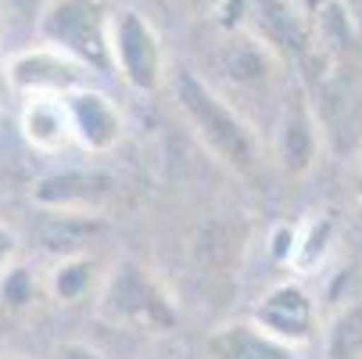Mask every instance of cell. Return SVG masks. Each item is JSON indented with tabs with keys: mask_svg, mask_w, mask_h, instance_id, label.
Returning <instances> with one entry per match:
<instances>
[{
	"mask_svg": "<svg viewBox=\"0 0 362 359\" xmlns=\"http://www.w3.org/2000/svg\"><path fill=\"white\" fill-rule=\"evenodd\" d=\"M173 97L183 112L187 126L197 133V140L209 147V155L226 166L230 173H255L262 159L255 126L230 105L226 97L216 93L209 79H201L194 69H176L173 76Z\"/></svg>",
	"mask_w": 362,
	"mask_h": 359,
	"instance_id": "1",
	"label": "cell"
},
{
	"mask_svg": "<svg viewBox=\"0 0 362 359\" xmlns=\"http://www.w3.org/2000/svg\"><path fill=\"white\" fill-rule=\"evenodd\" d=\"M97 313L115 327H133L147 334H165L176 327L180 309L165 284L136 259H119L97 291Z\"/></svg>",
	"mask_w": 362,
	"mask_h": 359,
	"instance_id": "2",
	"label": "cell"
},
{
	"mask_svg": "<svg viewBox=\"0 0 362 359\" xmlns=\"http://www.w3.org/2000/svg\"><path fill=\"white\" fill-rule=\"evenodd\" d=\"M112 11L108 0H43L36 15L40 43L62 50L90 72L112 69Z\"/></svg>",
	"mask_w": 362,
	"mask_h": 359,
	"instance_id": "3",
	"label": "cell"
},
{
	"mask_svg": "<svg viewBox=\"0 0 362 359\" xmlns=\"http://www.w3.org/2000/svg\"><path fill=\"white\" fill-rule=\"evenodd\" d=\"M112 69L136 93H154L165 83L169 62H165L162 36L154 29V22L136 8L112 11Z\"/></svg>",
	"mask_w": 362,
	"mask_h": 359,
	"instance_id": "4",
	"label": "cell"
},
{
	"mask_svg": "<svg viewBox=\"0 0 362 359\" xmlns=\"http://www.w3.org/2000/svg\"><path fill=\"white\" fill-rule=\"evenodd\" d=\"M240 29L266 43L284 65H305L316 50V18L301 0H240Z\"/></svg>",
	"mask_w": 362,
	"mask_h": 359,
	"instance_id": "5",
	"label": "cell"
},
{
	"mask_svg": "<svg viewBox=\"0 0 362 359\" xmlns=\"http://www.w3.org/2000/svg\"><path fill=\"white\" fill-rule=\"evenodd\" d=\"M119 194V180L97 169H62L47 173L33 183L29 198L36 209L58 216H97L108 209Z\"/></svg>",
	"mask_w": 362,
	"mask_h": 359,
	"instance_id": "6",
	"label": "cell"
},
{
	"mask_svg": "<svg viewBox=\"0 0 362 359\" xmlns=\"http://www.w3.org/2000/svg\"><path fill=\"white\" fill-rule=\"evenodd\" d=\"M323 151V126L320 115L308 101L305 86H294L276 115V133H273V155L287 176H305L320 162Z\"/></svg>",
	"mask_w": 362,
	"mask_h": 359,
	"instance_id": "7",
	"label": "cell"
},
{
	"mask_svg": "<svg viewBox=\"0 0 362 359\" xmlns=\"http://www.w3.org/2000/svg\"><path fill=\"white\" fill-rule=\"evenodd\" d=\"M8 76L15 93H22L25 101L33 97H69L72 90L86 86L90 69H83L79 62H72L62 50L47 47V43H33L8 62Z\"/></svg>",
	"mask_w": 362,
	"mask_h": 359,
	"instance_id": "8",
	"label": "cell"
},
{
	"mask_svg": "<svg viewBox=\"0 0 362 359\" xmlns=\"http://www.w3.org/2000/svg\"><path fill=\"white\" fill-rule=\"evenodd\" d=\"M251 320L258 327H266L273 338H280L284 345L298 348L308 345L320 334V320H316V302L298 280H280L273 284L262 298L255 302Z\"/></svg>",
	"mask_w": 362,
	"mask_h": 359,
	"instance_id": "9",
	"label": "cell"
},
{
	"mask_svg": "<svg viewBox=\"0 0 362 359\" xmlns=\"http://www.w3.org/2000/svg\"><path fill=\"white\" fill-rule=\"evenodd\" d=\"M62 101H65V112L72 122V140L83 151H90V155H112L122 144L126 119H122V108L108 93H100L93 86H79Z\"/></svg>",
	"mask_w": 362,
	"mask_h": 359,
	"instance_id": "10",
	"label": "cell"
},
{
	"mask_svg": "<svg viewBox=\"0 0 362 359\" xmlns=\"http://www.w3.org/2000/svg\"><path fill=\"white\" fill-rule=\"evenodd\" d=\"M223 43L216 50L219 72L240 90H269L276 69L284 65L266 43H258L247 29H223Z\"/></svg>",
	"mask_w": 362,
	"mask_h": 359,
	"instance_id": "11",
	"label": "cell"
},
{
	"mask_svg": "<svg viewBox=\"0 0 362 359\" xmlns=\"http://www.w3.org/2000/svg\"><path fill=\"white\" fill-rule=\"evenodd\" d=\"M209 359H294V348L273 338L266 327L255 320H233L223 324L204 341Z\"/></svg>",
	"mask_w": 362,
	"mask_h": 359,
	"instance_id": "12",
	"label": "cell"
},
{
	"mask_svg": "<svg viewBox=\"0 0 362 359\" xmlns=\"http://www.w3.org/2000/svg\"><path fill=\"white\" fill-rule=\"evenodd\" d=\"M18 130H22V140L33 151H40V155H62L69 144H76L65 101H58V97H33V101H25V108L18 115Z\"/></svg>",
	"mask_w": 362,
	"mask_h": 359,
	"instance_id": "13",
	"label": "cell"
},
{
	"mask_svg": "<svg viewBox=\"0 0 362 359\" xmlns=\"http://www.w3.org/2000/svg\"><path fill=\"white\" fill-rule=\"evenodd\" d=\"M100 280L105 277H100L93 255H65V259H54L43 287L58 305H79L86 298H97Z\"/></svg>",
	"mask_w": 362,
	"mask_h": 359,
	"instance_id": "14",
	"label": "cell"
},
{
	"mask_svg": "<svg viewBox=\"0 0 362 359\" xmlns=\"http://www.w3.org/2000/svg\"><path fill=\"white\" fill-rule=\"evenodd\" d=\"M334 241H337V223L330 212H316L308 216L301 227H294V251H291V270L308 277L316 273L334 251Z\"/></svg>",
	"mask_w": 362,
	"mask_h": 359,
	"instance_id": "15",
	"label": "cell"
},
{
	"mask_svg": "<svg viewBox=\"0 0 362 359\" xmlns=\"http://www.w3.org/2000/svg\"><path fill=\"white\" fill-rule=\"evenodd\" d=\"M327 359H358L362 355V302H348L323 327Z\"/></svg>",
	"mask_w": 362,
	"mask_h": 359,
	"instance_id": "16",
	"label": "cell"
},
{
	"mask_svg": "<svg viewBox=\"0 0 362 359\" xmlns=\"http://www.w3.org/2000/svg\"><path fill=\"white\" fill-rule=\"evenodd\" d=\"M36 291H40V284H36V277H33L29 266H18L15 263L4 277H0V302H4L8 309H15V313L29 309V305L36 302Z\"/></svg>",
	"mask_w": 362,
	"mask_h": 359,
	"instance_id": "17",
	"label": "cell"
},
{
	"mask_svg": "<svg viewBox=\"0 0 362 359\" xmlns=\"http://www.w3.org/2000/svg\"><path fill=\"white\" fill-rule=\"evenodd\" d=\"M18 251H22L18 234H15L8 223H0V277H4V273L18 263Z\"/></svg>",
	"mask_w": 362,
	"mask_h": 359,
	"instance_id": "18",
	"label": "cell"
},
{
	"mask_svg": "<svg viewBox=\"0 0 362 359\" xmlns=\"http://www.w3.org/2000/svg\"><path fill=\"white\" fill-rule=\"evenodd\" d=\"M173 4L190 18H219V11L230 4V0H173Z\"/></svg>",
	"mask_w": 362,
	"mask_h": 359,
	"instance_id": "19",
	"label": "cell"
},
{
	"mask_svg": "<svg viewBox=\"0 0 362 359\" xmlns=\"http://www.w3.org/2000/svg\"><path fill=\"white\" fill-rule=\"evenodd\" d=\"M54 359H105V355L86 341H62L54 345Z\"/></svg>",
	"mask_w": 362,
	"mask_h": 359,
	"instance_id": "20",
	"label": "cell"
},
{
	"mask_svg": "<svg viewBox=\"0 0 362 359\" xmlns=\"http://www.w3.org/2000/svg\"><path fill=\"white\" fill-rule=\"evenodd\" d=\"M341 4V11L348 15V22L355 25V33L362 36V0H337Z\"/></svg>",
	"mask_w": 362,
	"mask_h": 359,
	"instance_id": "21",
	"label": "cell"
},
{
	"mask_svg": "<svg viewBox=\"0 0 362 359\" xmlns=\"http://www.w3.org/2000/svg\"><path fill=\"white\" fill-rule=\"evenodd\" d=\"M15 97V86H11V76H8V65H0V112L8 108V101Z\"/></svg>",
	"mask_w": 362,
	"mask_h": 359,
	"instance_id": "22",
	"label": "cell"
},
{
	"mask_svg": "<svg viewBox=\"0 0 362 359\" xmlns=\"http://www.w3.org/2000/svg\"><path fill=\"white\" fill-rule=\"evenodd\" d=\"M351 190H355V201L362 205V155L355 162V173H351Z\"/></svg>",
	"mask_w": 362,
	"mask_h": 359,
	"instance_id": "23",
	"label": "cell"
},
{
	"mask_svg": "<svg viewBox=\"0 0 362 359\" xmlns=\"http://www.w3.org/2000/svg\"><path fill=\"white\" fill-rule=\"evenodd\" d=\"M4 33H8V25H4V15H0V43H4Z\"/></svg>",
	"mask_w": 362,
	"mask_h": 359,
	"instance_id": "24",
	"label": "cell"
},
{
	"mask_svg": "<svg viewBox=\"0 0 362 359\" xmlns=\"http://www.w3.org/2000/svg\"><path fill=\"white\" fill-rule=\"evenodd\" d=\"M0 359H25V355H0Z\"/></svg>",
	"mask_w": 362,
	"mask_h": 359,
	"instance_id": "25",
	"label": "cell"
}]
</instances>
